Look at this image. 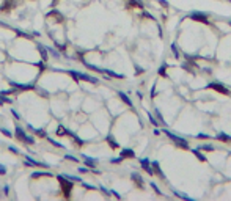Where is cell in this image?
<instances>
[{
    "instance_id": "obj_1",
    "label": "cell",
    "mask_w": 231,
    "mask_h": 201,
    "mask_svg": "<svg viewBox=\"0 0 231 201\" xmlns=\"http://www.w3.org/2000/svg\"><path fill=\"white\" fill-rule=\"evenodd\" d=\"M65 74H69L71 77L75 80V82H88V84H99V79L94 77V75H90V74H85V72H79V71H72V69H69V71H63Z\"/></svg>"
},
{
    "instance_id": "obj_2",
    "label": "cell",
    "mask_w": 231,
    "mask_h": 201,
    "mask_svg": "<svg viewBox=\"0 0 231 201\" xmlns=\"http://www.w3.org/2000/svg\"><path fill=\"white\" fill-rule=\"evenodd\" d=\"M57 179H58V182H60L61 192H63V196H65V198H69V196H71L72 189H74V181L68 179L65 175H57Z\"/></svg>"
},
{
    "instance_id": "obj_31",
    "label": "cell",
    "mask_w": 231,
    "mask_h": 201,
    "mask_svg": "<svg viewBox=\"0 0 231 201\" xmlns=\"http://www.w3.org/2000/svg\"><path fill=\"white\" fill-rule=\"evenodd\" d=\"M123 160L124 159L120 156V157H112L110 159V163H113V165H120V163H123Z\"/></svg>"
},
{
    "instance_id": "obj_25",
    "label": "cell",
    "mask_w": 231,
    "mask_h": 201,
    "mask_svg": "<svg viewBox=\"0 0 231 201\" xmlns=\"http://www.w3.org/2000/svg\"><path fill=\"white\" fill-rule=\"evenodd\" d=\"M33 134L36 135V137H41V138H47V134H46L44 129H35L33 127Z\"/></svg>"
},
{
    "instance_id": "obj_3",
    "label": "cell",
    "mask_w": 231,
    "mask_h": 201,
    "mask_svg": "<svg viewBox=\"0 0 231 201\" xmlns=\"http://www.w3.org/2000/svg\"><path fill=\"white\" fill-rule=\"evenodd\" d=\"M164 134L170 138V140L176 145L178 148H181V149H190V145H189V142L186 140V138H183V137H179V135H176V134H173V132H170L168 129H164Z\"/></svg>"
},
{
    "instance_id": "obj_53",
    "label": "cell",
    "mask_w": 231,
    "mask_h": 201,
    "mask_svg": "<svg viewBox=\"0 0 231 201\" xmlns=\"http://www.w3.org/2000/svg\"><path fill=\"white\" fill-rule=\"evenodd\" d=\"M3 104H5V102H3V101H2V99H0V105H3Z\"/></svg>"
},
{
    "instance_id": "obj_7",
    "label": "cell",
    "mask_w": 231,
    "mask_h": 201,
    "mask_svg": "<svg viewBox=\"0 0 231 201\" xmlns=\"http://www.w3.org/2000/svg\"><path fill=\"white\" fill-rule=\"evenodd\" d=\"M10 85L14 88V91H16V90H20V91H29V90H35V88H36L33 84H19V82H13V80H10Z\"/></svg>"
},
{
    "instance_id": "obj_43",
    "label": "cell",
    "mask_w": 231,
    "mask_h": 201,
    "mask_svg": "<svg viewBox=\"0 0 231 201\" xmlns=\"http://www.w3.org/2000/svg\"><path fill=\"white\" fill-rule=\"evenodd\" d=\"M65 159H66V160H72V162H79V159L74 157V156H71V154H66Z\"/></svg>"
},
{
    "instance_id": "obj_16",
    "label": "cell",
    "mask_w": 231,
    "mask_h": 201,
    "mask_svg": "<svg viewBox=\"0 0 231 201\" xmlns=\"http://www.w3.org/2000/svg\"><path fill=\"white\" fill-rule=\"evenodd\" d=\"M190 151H192V154H193L195 157H197V159H198V160H200V162H205V163L208 162V159H206V156H205V154H203V152H201V149H200V148H193V149H190Z\"/></svg>"
},
{
    "instance_id": "obj_26",
    "label": "cell",
    "mask_w": 231,
    "mask_h": 201,
    "mask_svg": "<svg viewBox=\"0 0 231 201\" xmlns=\"http://www.w3.org/2000/svg\"><path fill=\"white\" fill-rule=\"evenodd\" d=\"M167 68H168V65H167V63H164L162 66H160L159 68V75H160V77H167Z\"/></svg>"
},
{
    "instance_id": "obj_19",
    "label": "cell",
    "mask_w": 231,
    "mask_h": 201,
    "mask_svg": "<svg viewBox=\"0 0 231 201\" xmlns=\"http://www.w3.org/2000/svg\"><path fill=\"white\" fill-rule=\"evenodd\" d=\"M106 142L109 143V146H110L112 149H118V148H120V143L115 140V137H113V135H107Z\"/></svg>"
},
{
    "instance_id": "obj_20",
    "label": "cell",
    "mask_w": 231,
    "mask_h": 201,
    "mask_svg": "<svg viewBox=\"0 0 231 201\" xmlns=\"http://www.w3.org/2000/svg\"><path fill=\"white\" fill-rule=\"evenodd\" d=\"M36 47H38V50H39V55H41V57H43V61H46V63H47V60H49L47 47H46V46H43V44H38Z\"/></svg>"
},
{
    "instance_id": "obj_42",
    "label": "cell",
    "mask_w": 231,
    "mask_h": 201,
    "mask_svg": "<svg viewBox=\"0 0 231 201\" xmlns=\"http://www.w3.org/2000/svg\"><path fill=\"white\" fill-rule=\"evenodd\" d=\"M197 138H198V140H206V138H211V135H209V134H198Z\"/></svg>"
},
{
    "instance_id": "obj_24",
    "label": "cell",
    "mask_w": 231,
    "mask_h": 201,
    "mask_svg": "<svg viewBox=\"0 0 231 201\" xmlns=\"http://www.w3.org/2000/svg\"><path fill=\"white\" fill-rule=\"evenodd\" d=\"M47 142L51 143V145H54V146H57V148H61V149H65V145H63V143H60V142H57V140H55V138H51L49 135H47Z\"/></svg>"
},
{
    "instance_id": "obj_8",
    "label": "cell",
    "mask_w": 231,
    "mask_h": 201,
    "mask_svg": "<svg viewBox=\"0 0 231 201\" xmlns=\"http://www.w3.org/2000/svg\"><path fill=\"white\" fill-rule=\"evenodd\" d=\"M140 167H142V170H145L146 173H148L149 176H154V171H152V167H151V162H149V159H140Z\"/></svg>"
},
{
    "instance_id": "obj_52",
    "label": "cell",
    "mask_w": 231,
    "mask_h": 201,
    "mask_svg": "<svg viewBox=\"0 0 231 201\" xmlns=\"http://www.w3.org/2000/svg\"><path fill=\"white\" fill-rule=\"evenodd\" d=\"M137 96H138L140 99H143V93H142V91H137Z\"/></svg>"
},
{
    "instance_id": "obj_18",
    "label": "cell",
    "mask_w": 231,
    "mask_h": 201,
    "mask_svg": "<svg viewBox=\"0 0 231 201\" xmlns=\"http://www.w3.org/2000/svg\"><path fill=\"white\" fill-rule=\"evenodd\" d=\"M54 175L49 171H33L32 173V179H39V178H52Z\"/></svg>"
},
{
    "instance_id": "obj_21",
    "label": "cell",
    "mask_w": 231,
    "mask_h": 201,
    "mask_svg": "<svg viewBox=\"0 0 231 201\" xmlns=\"http://www.w3.org/2000/svg\"><path fill=\"white\" fill-rule=\"evenodd\" d=\"M118 96H120V99L126 104V105H129L131 108H134V105H132V101L129 99V96L126 94V93H123V91H118Z\"/></svg>"
},
{
    "instance_id": "obj_30",
    "label": "cell",
    "mask_w": 231,
    "mask_h": 201,
    "mask_svg": "<svg viewBox=\"0 0 231 201\" xmlns=\"http://www.w3.org/2000/svg\"><path fill=\"white\" fill-rule=\"evenodd\" d=\"M0 132H2V134H3L5 137H8V138H11L13 135H14V134H13V132H11L10 129H6V127H0Z\"/></svg>"
},
{
    "instance_id": "obj_5",
    "label": "cell",
    "mask_w": 231,
    "mask_h": 201,
    "mask_svg": "<svg viewBox=\"0 0 231 201\" xmlns=\"http://www.w3.org/2000/svg\"><path fill=\"white\" fill-rule=\"evenodd\" d=\"M187 17L192 19V20H197V22H200V24L211 25V22H209V19H208V13H203V11H192L190 14H187Z\"/></svg>"
},
{
    "instance_id": "obj_50",
    "label": "cell",
    "mask_w": 231,
    "mask_h": 201,
    "mask_svg": "<svg viewBox=\"0 0 231 201\" xmlns=\"http://www.w3.org/2000/svg\"><path fill=\"white\" fill-rule=\"evenodd\" d=\"M3 193H5V196L10 195V185H5V187H3Z\"/></svg>"
},
{
    "instance_id": "obj_29",
    "label": "cell",
    "mask_w": 231,
    "mask_h": 201,
    "mask_svg": "<svg viewBox=\"0 0 231 201\" xmlns=\"http://www.w3.org/2000/svg\"><path fill=\"white\" fill-rule=\"evenodd\" d=\"M149 187H151V189H152L154 192H156V193H157V195H159V196H164V193H162V192H160V189H159V187H157L156 184H154L152 181L149 182Z\"/></svg>"
},
{
    "instance_id": "obj_54",
    "label": "cell",
    "mask_w": 231,
    "mask_h": 201,
    "mask_svg": "<svg viewBox=\"0 0 231 201\" xmlns=\"http://www.w3.org/2000/svg\"><path fill=\"white\" fill-rule=\"evenodd\" d=\"M58 2V0H54V2H52V5H55V3H57Z\"/></svg>"
},
{
    "instance_id": "obj_38",
    "label": "cell",
    "mask_w": 231,
    "mask_h": 201,
    "mask_svg": "<svg viewBox=\"0 0 231 201\" xmlns=\"http://www.w3.org/2000/svg\"><path fill=\"white\" fill-rule=\"evenodd\" d=\"M8 149L13 152V154H16V156H19V154H20V151H19L16 146H13V145H10V146H8Z\"/></svg>"
},
{
    "instance_id": "obj_35",
    "label": "cell",
    "mask_w": 231,
    "mask_h": 201,
    "mask_svg": "<svg viewBox=\"0 0 231 201\" xmlns=\"http://www.w3.org/2000/svg\"><path fill=\"white\" fill-rule=\"evenodd\" d=\"M0 99H2L5 104H13V99H10L6 94H2V93H0Z\"/></svg>"
},
{
    "instance_id": "obj_51",
    "label": "cell",
    "mask_w": 231,
    "mask_h": 201,
    "mask_svg": "<svg viewBox=\"0 0 231 201\" xmlns=\"http://www.w3.org/2000/svg\"><path fill=\"white\" fill-rule=\"evenodd\" d=\"M79 171H80V173H90V168H88V167H87V168L82 167V168H79Z\"/></svg>"
},
{
    "instance_id": "obj_32",
    "label": "cell",
    "mask_w": 231,
    "mask_h": 201,
    "mask_svg": "<svg viewBox=\"0 0 231 201\" xmlns=\"http://www.w3.org/2000/svg\"><path fill=\"white\" fill-rule=\"evenodd\" d=\"M129 5L131 6H137V8H143V3L138 2V0H129Z\"/></svg>"
},
{
    "instance_id": "obj_15",
    "label": "cell",
    "mask_w": 231,
    "mask_h": 201,
    "mask_svg": "<svg viewBox=\"0 0 231 201\" xmlns=\"http://www.w3.org/2000/svg\"><path fill=\"white\" fill-rule=\"evenodd\" d=\"M46 17L47 19H51V17H55L58 20V22H63L65 20V17H63V14H60V11H57V10H52V11H49L47 14H46Z\"/></svg>"
},
{
    "instance_id": "obj_12",
    "label": "cell",
    "mask_w": 231,
    "mask_h": 201,
    "mask_svg": "<svg viewBox=\"0 0 231 201\" xmlns=\"http://www.w3.org/2000/svg\"><path fill=\"white\" fill-rule=\"evenodd\" d=\"M82 157H83V160H85V165H87L88 168H94L96 165H97V159L90 157V156H87V154H82Z\"/></svg>"
},
{
    "instance_id": "obj_23",
    "label": "cell",
    "mask_w": 231,
    "mask_h": 201,
    "mask_svg": "<svg viewBox=\"0 0 231 201\" xmlns=\"http://www.w3.org/2000/svg\"><path fill=\"white\" fill-rule=\"evenodd\" d=\"M201 151H206V152H214L215 151V146L214 145H211V143H205V145H200L198 146Z\"/></svg>"
},
{
    "instance_id": "obj_57",
    "label": "cell",
    "mask_w": 231,
    "mask_h": 201,
    "mask_svg": "<svg viewBox=\"0 0 231 201\" xmlns=\"http://www.w3.org/2000/svg\"><path fill=\"white\" fill-rule=\"evenodd\" d=\"M229 3H231V0H229Z\"/></svg>"
},
{
    "instance_id": "obj_47",
    "label": "cell",
    "mask_w": 231,
    "mask_h": 201,
    "mask_svg": "<svg viewBox=\"0 0 231 201\" xmlns=\"http://www.w3.org/2000/svg\"><path fill=\"white\" fill-rule=\"evenodd\" d=\"M110 193H112V196H115L116 199H121V195H120V193H118L116 190H110Z\"/></svg>"
},
{
    "instance_id": "obj_41",
    "label": "cell",
    "mask_w": 231,
    "mask_h": 201,
    "mask_svg": "<svg viewBox=\"0 0 231 201\" xmlns=\"http://www.w3.org/2000/svg\"><path fill=\"white\" fill-rule=\"evenodd\" d=\"M82 185L85 187L87 190H96V187H94V185H91V184H87V182H83V181H82Z\"/></svg>"
},
{
    "instance_id": "obj_9",
    "label": "cell",
    "mask_w": 231,
    "mask_h": 201,
    "mask_svg": "<svg viewBox=\"0 0 231 201\" xmlns=\"http://www.w3.org/2000/svg\"><path fill=\"white\" fill-rule=\"evenodd\" d=\"M151 167H152V171H154V175L156 176H159L162 181H167L165 179V176H164V171H162V168H160V163L157 162V160H154V162H151Z\"/></svg>"
},
{
    "instance_id": "obj_39",
    "label": "cell",
    "mask_w": 231,
    "mask_h": 201,
    "mask_svg": "<svg viewBox=\"0 0 231 201\" xmlns=\"http://www.w3.org/2000/svg\"><path fill=\"white\" fill-rule=\"evenodd\" d=\"M68 179H71V181H74V182H82V179L80 178H77V176H71V175H65Z\"/></svg>"
},
{
    "instance_id": "obj_44",
    "label": "cell",
    "mask_w": 231,
    "mask_h": 201,
    "mask_svg": "<svg viewBox=\"0 0 231 201\" xmlns=\"http://www.w3.org/2000/svg\"><path fill=\"white\" fill-rule=\"evenodd\" d=\"M142 17H146V19H152V20H154V16H152V14H149L148 11H143V13H142Z\"/></svg>"
},
{
    "instance_id": "obj_56",
    "label": "cell",
    "mask_w": 231,
    "mask_h": 201,
    "mask_svg": "<svg viewBox=\"0 0 231 201\" xmlns=\"http://www.w3.org/2000/svg\"><path fill=\"white\" fill-rule=\"evenodd\" d=\"M229 25H231V19H229Z\"/></svg>"
},
{
    "instance_id": "obj_17",
    "label": "cell",
    "mask_w": 231,
    "mask_h": 201,
    "mask_svg": "<svg viewBox=\"0 0 231 201\" xmlns=\"http://www.w3.org/2000/svg\"><path fill=\"white\" fill-rule=\"evenodd\" d=\"M215 140H217V142H222V143H229V142H231V135H228V134H225V132H217Z\"/></svg>"
},
{
    "instance_id": "obj_11",
    "label": "cell",
    "mask_w": 231,
    "mask_h": 201,
    "mask_svg": "<svg viewBox=\"0 0 231 201\" xmlns=\"http://www.w3.org/2000/svg\"><path fill=\"white\" fill-rule=\"evenodd\" d=\"M120 156L123 159H135V151L131 149V148H124L120 151Z\"/></svg>"
},
{
    "instance_id": "obj_46",
    "label": "cell",
    "mask_w": 231,
    "mask_h": 201,
    "mask_svg": "<svg viewBox=\"0 0 231 201\" xmlns=\"http://www.w3.org/2000/svg\"><path fill=\"white\" fill-rule=\"evenodd\" d=\"M5 175H6V167L0 163V176H5Z\"/></svg>"
},
{
    "instance_id": "obj_34",
    "label": "cell",
    "mask_w": 231,
    "mask_h": 201,
    "mask_svg": "<svg viewBox=\"0 0 231 201\" xmlns=\"http://www.w3.org/2000/svg\"><path fill=\"white\" fill-rule=\"evenodd\" d=\"M99 190H101V193H102V195H106V196H112L110 190H109V189H106V187H104V185H99Z\"/></svg>"
},
{
    "instance_id": "obj_33",
    "label": "cell",
    "mask_w": 231,
    "mask_h": 201,
    "mask_svg": "<svg viewBox=\"0 0 231 201\" xmlns=\"http://www.w3.org/2000/svg\"><path fill=\"white\" fill-rule=\"evenodd\" d=\"M72 142L77 145V146H82V145L85 143V140H82V138H79L77 135H74V137H72Z\"/></svg>"
},
{
    "instance_id": "obj_58",
    "label": "cell",
    "mask_w": 231,
    "mask_h": 201,
    "mask_svg": "<svg viewBox=\"0 0 231 201\" xmlns=\"http://www.w3.org/2000/svg\"><path fill=\"white\" fill-rule=\"evenodd\" d=\"M229 154H231V152H229Z\"/></svg>"
},
{
    "instance_id": "obj_27",
    "label": "cell",
    "mask_w": 231,
    "mask_h": 201,
    "mask_svg": "<svg viewBox=\"0 0 231 201\" xmlns=\"http://www.w3.org/2000/svg\"><path fill=\"white\" fill-rule=\"evenodd\" d=\"M154 113H156V116L159 118V121L164 124V126H167V123H165V120H164V116H162V113H160V110L159 108H154Z\"/></svg>"
},
{
    "instance_id": "obj_40",
    "label": "cell",
    "mask_w": 231,
    "mask_h": 201,
    "mask_svg": "<svg viewBox=\"0 0 231 201\" xmlns=\"http://www.w3.org/2000/svg\"><path fill=\"white\" fill-rule=\"evenodd\" d=\"M25 145H33L35 143V137H30V135H27V138H25V142H24Z\"/></svg>"
},
{
    "instance_id": "obj_13",
    "label": "cell",
    "mask_w": 231,
    "mask_h": 201,
    "mask_svg": "<svg viewBox=\"0 0 231 201\" xmlns=\"http://www.w3.org/2000/svg\"><path fill=\"white\" fill-rule=\"evenodd\" d=\"M57 135H69V137H74L75 134L72 132V130H69L66 126H61V124H60V126H58V129H57Z\"/></svg>"
},
{
    "instance_id": "obj_14",
    "label": "cell",
    "mask_w": 231,
    "mask_h": 201,
    "mask_svg": "<svg viewBox=\"0 0 231 201\" xmlns=\"http://www.w3.org/2000/svg\"><path fill=\"white\" fill-rule=\"evenodd\" d=\"M14 135H16V138H19L20 142H25V138H27L25 130L20 127V126H16V127H14Z\"/></svg>"
},
{
    "instance_id": "obj_22",
    "label": "cell",
    "mask_w": 231,
    "mask_h": 201,
    "mask_svg": "<svg viewBox=\"0 0 231 201\" xmlns=\"http://www.w3.org/2000/svg\"><path fill=\"white\" fill-rule=\"evenodd\" d=\"M173 195H174V196H178V198H183V199H186V201H195L192 196H189L187 193H184V192H178L176 189H173Z\"/></svg>"
},
{
    "instance_id": "obj_4",
    "label": "cell",
    "mask_w": 231,
    "mask_h": 201,
    "mask_svg": "<svg viewBox=\"0 0 231 201\" xmlns=\"http://www.w3.org/2000/svg\"><path fill=\"white\" fill-rule=\"evenodd\" d=\"M206 90H214V91H217V93H220V94H223V96H231V91L222 84V82H217V80H214V82H209V84L206 85Z\"/></svg>"
},
{
    "instance_id": "obj_45",
    "label": "cell",
    "mask_w": 231,
    "mask_h": 201,
    "mask_svg": "<svg viewBox=\"0 0 231 201\" xmlns=\"http://www.w3.org/2000/svg\"><path fill=\"white\" fill-rule=\"evenodd\" d=\"M11 113H13V118H14V120H17V121L20 120V115H19L17 112H16L14 108H11Z\"/></svg>"
},
{
    "instance_id": "obj_49",
    "label": "cell",
    "mask_w": 231,
    "mask_h": 201,
    "mask_svg": "<svg viewBox=\"0 0 231 201\" xmlns=\"http://www.w3.org/2000/svg\"><path fill=\"white\" fill-rule=\"evenodd\" d=\"M157 2H159L160 5H162V6H164V8H168V6H170V3H168V2H167V0H157Z\"/></svg>"
},
{
    "instance_id": "obj_37",
    "label": "cell",
    "mask_w": 231,
    "mask_h": 201,
    "mask_svg": "<svg viewBox=\"0 0 231 201\" xmlns=\"http://www.w3.org/2000/svg\"><path fill=\"white\" fill-rule=\"evenodd\" d=\"M47 50H49V53H51V55H54L55 58H60V52H57L55 49H52V47H47Z\"/></svg>"
},
{
    "instance_id": "obj_28",
    "label": "cell",
    "mask_w": 231,
    "mask_h": 201,
    "mask_svg": "<svg viewBox=\"0 0 231 201\" xmlns=\"http://www.w3.org/2000/svg\"><path fill=\"white\" fill-rule=\"evenodd\" d=\"M146 115H148V120H149V123L152 124L154 127H156V126H159V121H157L156 118H154V116H152V115H151L149 112H146Z\"/></svg>"
},
{
    "instance_id": "obj_36",
    "label": "cell",
    "mask_w": 231,
    "mask_h": 201,
    "mask_svg": "<svg viewBox=\"0 0 231 201\" xmlns=\"http://www.w3.org/2000/svg\"><path fill=\"white\" fill-rule=\"evenodd\" d=\"M171 50H173V55H174V58H179V52H178L176 43H173V44H171Z\"/></svg>"
},
{
    "instance_id": "obj_10",
    "label": "cell",
    "mask_w": 231,
    "mask_h": 201,
    "mask_svg": "<svg viewBox=\"0 0 231 201\" xmlns=\"http://www.w3.org/2000/svg\"><path fill=\"white\" fill-rule=\"evenodd\" d=\"M131 179H132V182H135V185L138 187V189H143V185H145V179L138 175V173H132L131 175Z\"/></svg>"
},
{
    "instance_id": "obj_55",
    "label": "cell",
    "mask_w": 231,
    "mask_h": 201,
    "mask_svg": "<svg viewBox=\"0 0 231 201\" xmlns=\"http://www.w3.org/2000/svg\"><path fill=\"white\" fill-rule=\"evenodd\" d=\"M0 11H3V8H2V6H0Z\"/></svg>"
},
{
    "instance_id": "obj_6",
    "label": "cell",
    "mask_w": 231,
    "mask_h": 201,
    "mask_svg": "<svg viewBox=\"0 0 231 201\" xmlns=\"http://www.w3.org/2000/svg\"><path fill=\"white\" fill-rule=\"evenodd\" d=\"M24 165H25V167H41V168H49V163L38 162V160H35V159H33V157H30V156H25Z\"/></svg>"
},
{
    "instance_id": "obj_48",
    "label": "cell",
    "mask_w": 231,
    "mask_h": 201,
    "mask_svg": "<svg viewBox=\"0 0 231 201\" xmlns=\"http://www.w3.org/2000/svg\"><path fill=\"white\" fill-rule=\"evenodd\" d=\"M157 94V91H156V85H152V88H151V93H149V96H151V99H154V96Z\"/></svg>"
}]
</instances>
